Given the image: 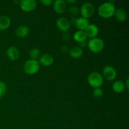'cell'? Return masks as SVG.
I'll return each mask as SVG.
<instances>
[{"instance_id":"6da1fadb","label":"cell","mask_w":129,"mask_h":129,"mask_svg":"<svg viewBox=\"0 0 129 129\" xmlns=\"http://www.w3.org/2000/svg\"><path fill=\"white\" fill-rule=\"evenodd\" d=\"M115 6L110 1L105 2L99 6L98 10L100 16L104 18H108L114 15L115 12Z\"/></svg>"},{"instance_id":"7a4b0ae2","label":"cell","mask_w":129,"mask_h":129,"mask_svg":"<svg viewBox=\"0 0 129 129\" xmlns=\"http://www.w3.org/2000/svg\"><path fill=\"white\" fill-rule=\"evenodd\" d=\"M23 68L26 74L30 75L36 74L40 69V63L37 60L30 59L25 62Z\"/></svg>"},{"instance_id":"3957f363","label":"cell","mask_w":129,"mask_h":129,"mask_svg":"<svg viewBox=\"0 0 129 129\" xmlns=\"http://www.w3.org/2000/svg\"><path fill=\"white\" fill-rule=\"evenodd\" d=\"M88 83L91 86L94 88H100L103 83V76L99 73L93 72L91 73L88 77Z\"/></svg>"},{"instance_id":"277c9868","label":"cell","mask_w":129,"mask_h":129,"mask_svg":"<svg viewBox=\"0 0 129 129\" xmlns=\"http://www.w3.org/2000/svg\"><path fill=\"white\" fill-rule=\"evenodd\" d=\"M88 45L91 51L94 53H98L103 50L104 49L105 44L102 39L94 37L89 40Z\"/></svg>"},{"instance_id":"5b68a950","label":"cell","mask_w":129,"mask_h":129,"mask_svg":"<svg viewBox=\"0 0 129 129\" xmlns=\"http://www.w3.org/2000/svg\"><path fill=\"white\" fill-rule=\"evenodd\" d=\"M81 14L84 18H90L94 15V8L91 3L86 2L82 5L81 8Z\"/></svg>"},{"instance_id":"8992f818","label":"cell","mask_w":129,"mask_h":129,"mask_svg":"<svg viewBox=\"0 0 129 129\" xmlns=\"http://www.w3.org/2000/svg\"><path fill=\"white\" fill-rule=\"evenodd\" d=\"M37 6L35 0H21L20 1V8L25 12H30L34 11Z\"/></svg>"},{"instance_id":"52a82bcc","label":"cell","mask_w":129,"mask_h":129,"mask_svg":"<svg viewBox=\"0 0 129 129\" xmlns=\"http://www.w3.org/2000/svg\"><path fill=\"white\" fill-rule=\"evenodd\" d=\"M103 75L108 81H113L117 77V71L113 67L107 66L103 69Z\"/></svg>"},{"instance_id":"ba28073f","label":"cell","mask_w":129,"mask_h":129,"mask_svg":"<svg viewBox=\"0 0 129 129\" xmlns=\"http://www.w3.org/2000/svg\"><path fill=\"white\" fill-rule=\"evenodd\" d=\"M84 33L87 37L93 39L94 38L99 32V28L95 24H89L86 28L84 30Z\"/></svg>"},{"instance_id":"9c48e42d","label":"cell","mask_w":129,"mask_h":129,"mask_svg":"<svg viewBox=\"0 0 129 129\" xmlns=\"http://www.w3.org/2000/svg\"><path fill=\"white\" fill-rule=\"evenodd\" d=\"M53 8L57 13H63L66 10V2L64 0H56L54 2Z\"/></svg>"},{"instance_id":"30bf717a","label":"cell","mask_w":129,"mask_h":129,"mask_svg":"<svg viewBox=\"0 0 129 129\" xmlns=\"http://www.w3.org/2000/svg\"><path fill=\"white\" fill-rule=\"evenodd\" d=\"M56 25L58 28L62 31H66L70 28V23L69 20L64 17L58 19Z\"/></svg>"},{"instance_id":"8fae6325","label":"cell","mask_w":129,"mask_h":129,"mask_svg":"<svg viewBox=\"0 0 129 129\" xmlns=\"http://www.w3.org/2000/svg\"><path fill=\"white\" fill-rule=\"evenodd\" d=\"M39 62L44 66H49L54 62V58L50 54H45L40 57Z\"/></svg>"},{"instance_id":"7c38bea8","label":"cell","mask_w":129,"mask_h":129,"mask_svg":"<svg viewBox=\"0 0 129 129\" xmlns=\"http://www.w3.org/2000/svg\"><path fill=\"white\" fill-rule=\"evenodd\" d=\"M75 24L76 27L79 30L84 31V30L86 28L87 26L89 25V21L88 20V19L84 18L83 17H80L76 20Z\"/></svg>"},{"instance_id":"4fadbf2b","label":"cell","mask_w":129,"mask_h":129,"mask_svg":"<svg viewBox=\"0 0 129 129\" xmlns=\"http://www.w3.org/2000/svg\"><path fill=\"white\" fill-rule=\"evenodd\" d=\"M6 54H7V56L10 59L12 60H16L18 59L20 53H19L18 50L16 47H10L8 49Z\"/></svg>"},{"instance_id":"5bb4252c","label":"cell","mask_w":129,"mask_h":129,"mask_svg":"<svg viewBox=\"0 0 129 129\" xmlns=\"http://www.w3.org/2000/svg\"><path fill=\"white\" fill-rule=\"evenodd\" d=\"M112 89L114 91V92L117 93H120L124 91L125 89V83H123L121 80L115 81L112 84Z\"/></svg>"},{"instance_id":"9a60e30c","label":"cell","mask_w":129,"mask_h":129,"mask_svg":"<svg viewBox=\"0 0 129 129\" xmlns=\"http://www.w3.org/2000/svg\"><path fill=\"white\" fill-rule=\"evenodd\" d=\"M83 50L79 46L73 47L69 50V55L71 57L74 58V59H78L81 57L83 55Z\"/></svg>"},{"instance_id":"2e32d148","label":"cell","mask_w":129,"mask_h":129,"mask_svg":"<svg viewBox=\"0 0 129 129\" xmlns=\"http://www.w3.org/2000/svg\"><path fill=\"white\" fill-rule=\"evenodd\" d=\"M29 34V28L26 25H20L16 28V34L18 37L24 38Z\"/></svg>"},{"instance_id":"e0dca14e","label":"cell","mask_w":129,"mask_h":129,"mask_svg":"<svg viewBox=\"0 0 129 129\" xmlns=\"http://www.w3.org/2000/svg\"><path fill=\"white\" fill-rule=\"evenodd\" d=\"M11 24L10 18L7 16H0V30H5L7 29Z\"/></svg>"},{"instance_id":"ac0fdd59","label":"cell","mask_w":129,"mask_h":129,"mask_svg":"<svg viewBox=\"0 0 129 129\" xmlns=\"http://www.w3.org/2000/svg\"><path fill=\"white\" fill-rule=\"evenodd\" d=\"M114 15L117 20L121 22L125 21L127 18V13L123 8H118L116 10Z\"/></svg>"},{"instance_id":"d6986e66","label":"cell","mask_w":129,"mask_h":129,"mask_svg":"<svg viewBox=\"0 0 129 129\" xmlns=\"http://www.w3.org/2000/svg\"><path fill=\"white\" fill-rule=\"evenodd\" d=\"M86 38L87 37L84 31L78 30V31H77L74 34V39L75 41L77 42H83L86 41Z\"/></svg>"},{"instance_id":"ffe728a7","label":"cell","mask_w":129,"mask_h":129,"mask_svg":"<svg viewBox=\"0 0 129 129\" xmlns=\"http://www.w3.org/2000/svg\"><path fill=\"white\" fill-rule=\"evenodd\" d=\"M40 52L38 49H32L30 50V56L31 58V59L34 60H37V59L40 57Z\"/></svg>"},{"instance_id":"44dd1931","label":"cell","mask_w":129,"mask_h":129,"mask_svg":"<svg viewBox=\"0 0 129 129\" xmlns=\"http://www.w3.org/2000/svg\"><path fill=\"white\" fill-rule=\"evenodd\" d=\"M93 95L94 98H96V99H100L102 98L103 95V91L100 88H95L93 92Z\"/></svg>"},{"instance_id":"7402d4cb","label":"cell","mask_w":129,"mask_h":129,"mask_svg":"<svg viewBox=\"0 0 129 129\" xmlns=\"http://www.w3.org/2000/svg\"><path fill=\"white\" fill-rule=\"evenodd\" d=\"M6 86L5 83L3 81H0V98L4 95L6 93Z\"/></svg>"},{"instance_id":"603a6c76","label":"cell","mask_w":129,"mask_h":129,"mask_svg":"<svg viewBox=\"0 0 129 129\" xmlns=\"http://www.w3.org/2000/svg\"><path fill=\"white\" fill-rule=\"evenodd\" d=\"M69 12L73 15H76L79 12V10L76 6H72L70 9H69Z\"/></svg>"},{"instance_id":"cb8c5ba5","label":"cell","mask_w":129,"mask_h":129,"mask_svg":"<svg viewBox=\"0 0 129 129\" xmlns=\"http://www.w3.org/2000/svg\"><path fill=\"white\" fill-rule=\"evenodd\" d=\"M41 3L45 6H50L53 1L52 0H41Z\"/></svg>"},{"instance_id":"d4e9b609","label":"cell","mask_w":129,"mask_h":129,"mask_svg":"<svg viewBox=\"0 0 129 129\" xmlns=\"http://www.w3.org/2000/svg\"><path fill=\"white\" fill-rule=\"evenodd\" d=\"M128 81H129V79H127V81H126V83H125V86L127 88V89H128V88H129V87H128Z\"/></svg>"},{"instance_id":"484cf974","label":"cell","mask_w":129,"mask_h":129,"mask_svg":"<svg viewBox=\"0 0 129 129\" xmlns=\"http://www.w3.org/2000/svg\"><path fill=\"white\" fill-rule=\"evenodd\" d=\"M67 2L69 3H74L76 2V0H68Z\"/></svg>"},{"instance_id":"4316f807","label":"cell","mask_w":129,"mask_h":129,"mask_svg":"<svg viewBox=\"0 0 129 129\" xmlns=\"http://www.w3.org/2000/svg\"><path fill=\"white\" fill-rule=\"evenodd\" d=\"M0 100H1V98H0Z\"/></svg>"}]
</instances>
